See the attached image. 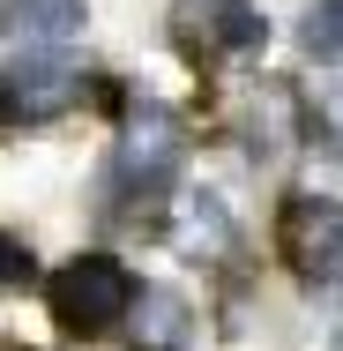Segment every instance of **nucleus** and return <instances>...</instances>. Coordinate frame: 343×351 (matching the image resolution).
<instances>
[{
    "instance_id": "obj_1",
    "label": "nucleus",
    "mask_w": 343,
    "mask_h": 351,
    "mask_svg": "<svg viewBox=\"0 0 343 351\" xmlns=\"http://www.w3.org/2000/svg\"><path fill=\"white\" fill-rule=\"evenodd\" d=\"M135 269L120 262V254H75L60 262L53 277H45V306H53V322L75 329V337H97V329H120L127 322V306H135Z\"/></svg>"
},
{
    "instance_id": "obj_2",
    "label": "nucleus",
    "mask_w": 343,
    "mask_h": 351,
    "mask_svg": "<svg viewBox=\"0 0 343 351\" xmlns=\"http://www.w3.org/2000/svg\"><path fill=\"white\" fill-rule=\"evenodd\" d=\"M276 254L306 284H343V202L329 195H291L276 217Z\"/></svg>"
},
{
    "instance_id": "obj_3",
    "label": "nucleus",
    "mask_w": 343,
    "mask_h": 351,
    "mask_svg": "<svg viewBox=\"0 0 343 351\" xmlns=\"http://www.w3.org/2000/svg\"><path fill=\"white\" fill-rule=\"evenodd\" d=\"M75 68L60 60V45H30L23 60H8L0 75V120H53L75 105Z\"/></svg>"
},
{
    "instance_id": "obj_4",
    "label": "nucleus",
    "mask_w": 343,
    "mask_h": 351,
    "mask_svg": "<svg viewBox=\"0 0 343 351\" xmlns=\"http://www.w3.org/2000/svg\"><path fill=\"white\" fill-rule=\"evenodd\" d=\"M179 149H187V135H179V120L172 112H157V105H142L135 120H127V149H120V180H135L142 195H157L172 172H179Z\"/></svg>"
},
{
    "instance_id": "obj_5",
    "label": "nucleus",
    "mask_w": 343,
    "mask_h": 351,
    "mask_svg": "<svg viewBox=\"0 0 343 351\" xmlns=\"http://www.w3.org/2000/svg\"><path fill=\"white\" fill-rule=\"evenodd\" d=\"M187 337H194V314H187L179 291H135V306H127V344L135 351H187Z\"/></svg>"
},
{
    "instance_id": "obj_6",
    "label": "nucleus",
    "mask_w": 343,
    "mask_h": 351,
    "mask_svg": "<svg viewBox=\"0 0 343 351\" xmlns=\"http://www.w3.org/2000/svg\"><path fill=\"white\" fill-rule=\"evenodd\" d=\"M8 30L23 45H68L82 30V0H8Z\"/></svg>"
},
{
    "instance_id": "obj_7",
    "label": "nucleus",
    "mask_w": 343,
    "mask_h": 351,
    "mask_svg": "<svg viewBox=\"0 0 343 351\" xmlns=\"http://www.w3.org/2000/svg\"><path fill=\"white\" fill-rule=\"evenodd\" d=\"M202 23H209V53H262L269 45L262 8H246V0H209Z\"/></svg>"
},
{
    "instance_id": "obj_8",
    "label": "nucleus",
    "mask_w": 343,
    "mask_h": 351,
    "mask_svg": "<svg viewBox=\"0 0 343 351\" xmlns=\"http://www.w3.org/2000/svg\"><path fill=\"white\" fill-rule=\"evenodd\" d=\"M179 247L187 254H231V217H224V202H187V217H179Z\"/></svg>"
},
{
    "instance_id": "obj_9",
    "label": "nucleus",
    "mask_w": 343,
    "mask_h": 351,
    "mask_svg": "<svg viewBox=\"0 0 343 351\" xmlns=\"http://www.w3.org/2000/svg\"><path fill=\"white\" fill-rule=\"evenodd\" d=\"M298 38H306V53L343 60V0H314V8H306V23H298Z\"/></svg>"
},
{
    "instance_id": "obj_10",
    "label": "nucleus",
    "mask_w": 343,
    "mask_h": 351,
    "mask_svg": "<svg viewBox=\"0 0 343 351\" xmlns=\"http://www.w3.org/2000/svg\"><path fill=\"white\" fill-rule=\"evenodd\" d=\"M30 277H38V254L15 232H0V284H30Z\"/></svg>"
},
{
    "instance_id": "obj_11",
    "label": "nucleus",
    "mask_w": 343,
    "mask_h": 351,
    "mask_svg": "<svg viewBox=\"0 0 343 351\" xmlns=\"http://www.w3.org/2000/svg\"><path fill=\"white\" fill-rule=\"evenodd\" d=\"M8 351H23V344H8Z\"/></svg>"
}]
</instances>
